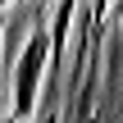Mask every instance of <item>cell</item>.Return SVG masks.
Returning a JSON list of instances; mask_svg holds the SVG:
<instances>
[{
  "label": "cell",
  "mask_w": 123,
  "mask_h": 123,
  "mask_svg": "<svg viewBox=\"0 0 123 123\" xmlns=\"http://www.w3.org/2000/svg\"><path fill=\"white\" fill-rule=\"evenodd\" d=\"M46 50H50V32L37 27V37L23 46V59H18V73H14V114H32L37 105V87H41V64H46Z\"/></svg>",
  "instance_id": "6da1fadb"
},
{
  "label": "cell",
  "mask_w": 123,
  "mask_h": 123,
  "mask_svg": "<svg viewBox=\"0 0 123 123\" xmlns=\"http://www.w3.org/2000/svg\"><path fill=\"white\" fill-rule=\"evenodd\" d=\"M0 32H5V18H0Z\"/></svg>",
  "instance_id": "7a4b0ae2"
}]
</instances>
